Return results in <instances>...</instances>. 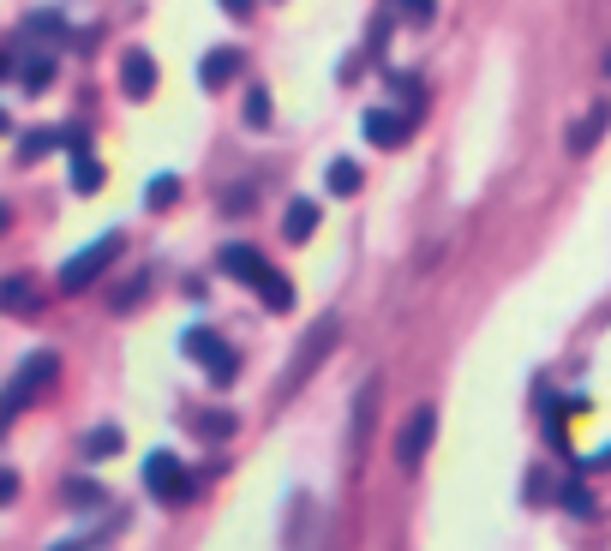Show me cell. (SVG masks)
I'll use <instances>...</instances> for the list:
<instances>
[{"instance_id":"4316f807","label":"cell","mask_w":611,"mask_h":551,"mask_svg":"<svg viewBox=\"0 0 611 551\" xmlns=\"http://www.w3.org/2000/svg\"><path fill=\"white\" fill-rule=\"evenodd\" d=\"M144 288H150V270H138V276H132V282H126V288L114 294V312H126V306H132V300H138Z\"/></svg>"},{"instance_id":"484cf974","label":"cell","mask_w":611,"mask_h":551,"mask_svg":"<svg viewBox=\"0 0 611 551\" xmlns=\"http://www.w3.org/2000/svg\"><path fill=\"white\" fill-rule=\"evenodd\" d=\"M246 126H258V132H264V126H270V96H264V90H258V84H252V90H246Z\"/></svg>"},{"instance_id":"4dcf8cb0","label":"cell","mask_w":611,"mask_h":551,"mask_svg":"<svg viewBox=\"0 0 611 551\" xmlns=\"http://www.w3.org/2000/svg\"><path fill=\"white\" fill-rule=\"evenodd\" d=\"M594 468H611V444L600 450V456H594Z\"/></svg>"},{"instance_id":"4fadbf2b","label":"cell","mask_w":611,"mask_h":551,"mask_svg":"<svg viewBox=\"0 0 611 551\" xmlns=\"http://www.w3.org/2000/svg\"><path fill=\"white\" fill-rule=\"evenodd\" d=\"M234 72H240V48H210V54L198 60V84H204V90H228Z\"/></svg>"},{"instance_id":"f546056e","label":"cell","mask_w":611,"mask_h":551,"mask_svg":"<svg viewBox=\"0 0 611 551\" xmlns=\"http://www.w3.org/2000/svg\"><path fill=\"white\" fill-rule=\"evenodd\" d=\"M48 551H84V540H60V546H48Z\"/></svg>"},{"instance_id":"5bb4252c","label":"cell","mask_w":611,"mask_h":551,"mask_svg":"<svg viewBox=\"0 0 611 551\" xmlns=\"http://www.w3.org/2000/svg\"><path fill=\"white\" fill-rule=\"evenodd\" d=\"M186 426H192L198 438L222 444V438H234V432H240V414H234V408H204V414H186Z\"/></svg>"},{"instance_id":"44dd1931","label":"cell","mask_w":611,"mask_h":551,"mask_svg":"<svg viewBox=\"0 0 611 551\" xmlns=\"http://www.w3.org/2000/svg\"><path fill=\"white\" fill-rule=\"evenodd\" d=\"M60 498H66L72 510H102V504H108V492H102L96 480H66V486H60Z\"/></svg>"},{"instance_id":"d4e9b609","label":"cell","mask_w":611,"mask_h":551,"mask_svg":"<svg viewBox=\"0 0 611 551\" xmlns=\"http://www.w3.org/2000/svg\"><path fill=\"white\" fill-rule=\"evenodd\" d=\"M174 198H180V180H174V174H156V180H150V192H144V204H150V210H168Z\"/></svg>"},{"instance_id":"52a82bcc","label":"cell","mask_w":611,"mask_h":551,"mask_svg":"<svg viewBox=\"0 0 611 551\" xmlns=\"http://www.w3.org/2000/svg\"><path fill=\"white\" fill-rule=\"evenodd\" d=\"M144 492H150L156 504H186V498H192L186 462H180L174 450H150V456H144Z\"/></svg>"},{"instance_id":"e0dca14e","label":"cell","mask_w":611,"mask_h":551,"mask_svg":"<svg viewBox=\"0 0 611 551\" xmlns=\"http://www.w3.org/2000/svg\"><path fill=\"white\" fill-rule=\"evenodd\" d=\"M606 120H611V108H606V102H594V108H588V120H582V126H570V150H576V156H588V150L606 138Z\"/></svg>"},{"instance_id":"603a6c76","label":"cell","mask_w":611,"mask_h":551,"mask_svg":"<svg viewBox=\"0 0 611 551\" xmlns=\"http://www.w3.org/2000/svg\"><path fill=\"white\" fill-rule=\"evenodd\" d=\"M558 504H564V510H570V516H582V522H588V516H594V492H588V486H582V480H570V486H564V492H558Z\"/></svg>"},{"instance_id":"2e32d148","label":"cell","mask_w":611,"mask_h":551,"mask_svg":"<svg viewBox=\"0 0 611 551\" xmlns=\"http://www.w3.org/2000/svg\"><path fill=\"white\" fill-rule=\"evenodd\" d=\"M312 228H318V204H312V198H294V204H288V216H282L288 246H306V240H312Z\"/></svg>"},{"instance_id":"1f68e13d","label":"cell","mask_w":611,"mask_h":551,"mask_svg":"<svg viewBox=\"0 0 611 551\" xmlns=\"http://www.w3.org/2000/svg\"><path fill=\"white\" fill-rule=\"evenodd\" d=\"M606 72H611V54H606Z\"/></svg>"},{"instance_id":"277c9868","label":"cell","mask_w":611,"mask_h":551,"mask_svg":"<svg viewBox=\"0 0 611 551\" xmlns=\"http://www.w3.org/2000/svg\"><path fill=\"white\" fill-rule=\"evenodd\" d=\"M336 342H342V324H336V318H318V324L306 330V342H300L294 366H288V372L276 378V402H288V396H294V390H300V384H306V378H312L318 366H324V354H330Z\"/></svg>"},{"instance_id":"9c48e42d","label":"cell","mask_w":611,"mask_h":551,"mask_svg":"<svg viewBox=\"0 0 611 551\" xmlns=\"http://www.w3.org/2000/svg\"><path fill=\"white\" fill-rule=\"evenodd\" d=\"M408 132H414V114H408V108H396V102H384V108H372V114H366V144H378V150H402V144H408Z\"/></svg>"},{"instance_id":"83f0119b","label":"cell","mask_w":611,"mask_h":551,"mask_svg":"<svg viewBox=\"0 0 611 551\" xmlns=\"http://www.w3.org/2000/svg\"><path fill=\"white\" fill-rule=\"evenodd\" d=\"M396 6H402L414 24H432V12H438V0H396Z\"/></svg>"},{"instance_id":"5b68a950","label":"cell","mask_w":611,"mask_h":551,"mask_svg":"<svg viewBox=\"0 0 611 551\" xmlns=\"http://www.w3.org/2000/svg\"><path fill=\"white\" fill-rule=\"evenodd\" d=\"M180 348H186V360H198V372H204L216 390H228V384L240 378V354H234L216 330H204V324H198V330H186V336H180Z\"/></svg>"},{"instance_id":"7c38bea8","label":"cell","mask_w":611,"mask_h":551,"mask_svg":"<svg viewBox=\"0 0 611 551\" xmlns=\"http://www.w3.org/2000/svg\"><path fill=\"white\" fill-rule=\"evenodd\" d=\"M120 90H126L132 102L156 90V60H150L144 48H126V60H120Z\"/></svg>"},{"instance_id":"ac0fdd59","label":"cell","mask_w":611,"mask_h":551,"mask_svg":"<svg viewBox=\"0 0 611 551\" xmlns=\"http://www.w3.org/2000/svg\"><path fill=\"white\" fill-rule=\"evenodd\" d=\"M360 180H366V174H360V162H354V156H336V162L324 168V186H330L336 198H354V192H360Z\"/></svg>"},{"instance_id":"cb8c5ba5","label":"cell","mask_w":611,"mask_h":551,"mask_svg":"<svg viewBox=\"0 0 611 551\" xmlns=\"http://www.w3.org/2000/svg\"><path fill=\"white\" fill-rule=\"evenodd\" d=\"M54 144H66V132H30V138L18 144V162H36V156H48Z\"/></svg>"},{"instance_id":"d6986e66","label":"cell","mask_w":611,"mask_h":551,"mask_svg":"<svg viewBox=\"0 0 611 551\" xmlns=\"http://www.w3.org/2000/svg\"><path fill=\"white\" fill-rule=\"evenodd\" d=\"M18 30H24V36H36V42H48V48H60V42H66V18H60V12H30Z\"/></svg>"},{"instance_id":"ba28073f","label":"cell","mask_w":611,"mask_h":551,"mask_svg":"<svg viewBox=\"0 0 611 551\" xmlns=\"http://www.w3.org/2000/svg\"><path fill=\"white\" fill-rule=\"evenodd\" d=\"M432 438H438V408L432 402H420L414 414H408V426L396 432V462L414 474L420 462H426V450H432Z\"/></svg>"},{"instance_id":"8992f818","label":"cell","mask_w":611,"mask_h":551,"mask_svg":"<svg viewBox=\"0 0 611 551\" xmlns=\"http://www.w3.org/2000/svg\"><path fill=\"white\" fill-rule=\"evenodd\" d=\"M120 252H126V234H102L96 246H84V252H72V258L60 264V288H66V294L90 288V282H96V276H102V270L120 258Z\"/></svg>"},{"instance_id":"ffe728a7","label":"cell","mask_w":611,"mask_h":551,"mask_svg":"<svg viewBox=\"0 0 611 551\" xmlns=\"http://www.w3.org/2000/svg\"><path fill=\"white\" fill-rule=\"evenodd\" d=\"M120 426H96V432H84V456L90 462H108V456H120Z\"/></svg>"},{"instance_id":"7a4b0ae2","label":"cell","mask_w":611,"mask_h":551,"mask_svg":"<svg viewBox=\"0 0 611 551\" xmlns=\"http://www.w3.org/2000/svg\"><path fill=\"white\" fill-rule=\"evenodd\" d=\"M60 378V354L54 348H36V354H24V366L6 378V390H0V426H12L24 408H30V396L36 390H48Z\"/></svg>"},{"instance_id":"f1b7e54d","label":"cell","mask_w":611,"mask_h":551,"mask_svg":"<svg viewBox=\"0 0 611 551\" xmlns=\"http://www.w3.org/2000/svg\"><path fill=\"white\" fill-rule=\"evenodd\" d=\"M216 6H222L228 18H246V12H252V0H216Z\"/></svg>"},{"instance_id":"30bf717a","label":"cell","mask_w":611,"mask_h":551,"mask_svg":"<svg viewBox=\"0 0 611 551\" xmlns=\"http://www.w3.org/2000/svg\"><path fill=\"white\" fill-rule=\"evenodd\" d=\"M372 420H378V378H366L360 396H354V426H348V462L354 468H360V456L372 444Z\"/></svg>"},{"instance_id":"3957f363","label":"cell","mask_w":611,"mask_h":551,"mask_svg":"<svg viewBox=\"0 0 611 551\" xmlns=\"http://www.w3.org/2000/svg\"><path fill=\"white\" fill-rule=\"evenodd\" d=\"M54 66H60V48L36 42V36H24V30L6 36V72L18 78V90H48Z\"/></svg>"},{"instance_id":"7402d4cb","label":"cell","mask_w":611,"mask_h":551,"mask_svg":"<svg viewBox=\"0 0 611 551\" xmlns=\"http://www.w3.org/2000/svg\"><path fill=\"white\" fill-rule=\"evenodd\" d=\"M30 300H36V294H30L24 276H6V282H0V306H6L12 318H30Z\"/></svg>"},{"instance_id":"9a60e30c","label":"cell","mask_w":611,"mask_h":551,"mask_svg":"<svg viewBox=\"0 0 611 551\" xmlns=\"http://www.w3.org/2000/svg\"><path fill=\"white\" fill-rule=\"evenodd\" d=\"M384 90L396 96V108H408V114L420 120V108H426V84H420L414 72H384Z\"/></svg>"},{"instance_id":"6da1fadb","label":"cell","mask_w":611,"mask_h":551,"mask_svg":"<svg viewBox=\"0 0 611 551\" xmlns=\"http://www.w3.org/2000/svg\"><path fill=\"white\" fill-rule=\"evenodd\" d=\"M222 276H234V282H246L270 312H294V282L276 270V264H264V252L258 246H222Z\"/></svg>"},{"instance_id":"8fae6325","label":"cell","mask_w":611,"mask_h":551,"mask_svg":"<svg viewBox=\"0 0 611 551\" xmlns=\"http://www.w3.org/2000/svg\"><path fill=\"white\" fill-rule=\"evenodd\" d=\"M66 144H72V192H96L102 186V162L90 156L84 126H66Z\"/></svg>"}]
</instances>
